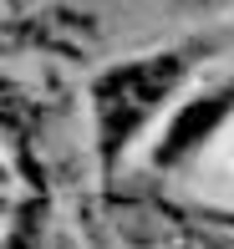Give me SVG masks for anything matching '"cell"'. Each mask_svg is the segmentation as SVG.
Listing matches in <instances>:
<instances>
[{"label":"cell","instance_id":"obj_1","mask_svg":"<svg viewBox=\"0 0 234 249\" xmlns=\"http://www.w3.org/2000/svg\"><path fill=\"white\" fill-rule=\"evenodd\" d=\"M183 76L178 56H148V61L117 66L97 82V138H102V158L112 163L122 153V142L153 117L163 97L173 92V82Z\"/></svg>","mask_w":234,"mask_h":249},{"label":"cell","instance_id":"obj_3","mask_svg":"<svg viewBox=\"0 0 234 249\" xmlns=\"http://www.w3.org/2000/svg\"><path fill=\"white\" fill-rule=\"evenodd\" d=\"M0 249H36V213H26V219H20V229L10 234Z\"/></svg>","mask_w":234,"mask_h":249},{"label":"cell","instance_id":"obj_2","mask_svg":"<svg viewBox=\"0 0 234 249\" xmlns=\"http://www.w3.org/2000/svg\"><path fill=\"white\" fill-rule=\"evenodd\" d=\"M234 112V87H224V92H214V97H198V102H188L183 112L173 117V127L163 132V142H158V163H183L188 153L198 148V142H209V132L219 127Z\"/></svg>","mask_w":234,"mask_h":249}]
</instances>
